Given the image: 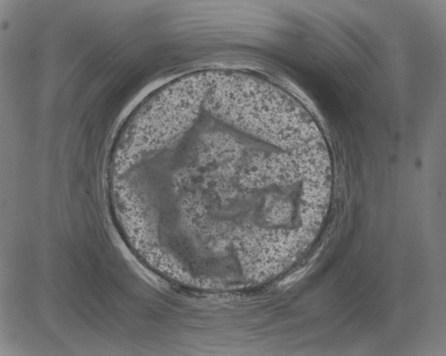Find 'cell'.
<instances>
[{"label":"cell","mask_w":446,"mask_h":356,"mask_svg":"<svg viewBox=\"0 0 446 356\" xmlns=\"http://www.w3.org/2000/svg\"><path fill=\"white\" fill-rule=\"evenodd\" d=\"M204 76L198 74L177 81L147 102L132 119L117 149L140 158L172 139L184 127L207 87Z\"/></svg>","instance_id":"obj_1"}]
</instances>
